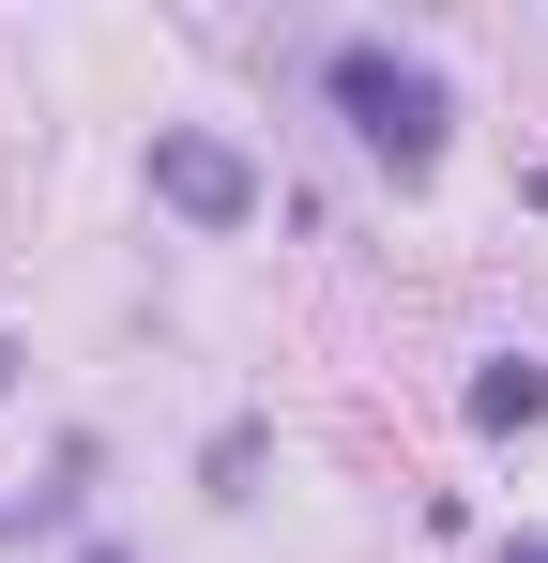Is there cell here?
<instances>
[{"mask_svg":"<svg viewBox=\"0 0 548 563\" xmlns=\"http://www.w3.org/2000/svg\"><path fill=\"white\" fill-rule=\"evenodd\" d=\"M503 563H548V533H518V549H503Z\"/></svg>","mask_w":548,"mask_h":563,"instance_id":"277c9868","label":"cell"},{"mask_svg":"<svg viewBox=\"0 0 548 563\" xmlns=\"http://www.w3.org/2000/svg\"><path fill=\"white\" fill-rule=\"evenodd\" d=\"M320 92H336V122H351L396 184L442 168V122H457V107H442V77H427L396 31H336V46H320Z\"/></svg>","mask_w":548,"mask_h":563,"instance_id":"6da1fadb","label":"cell"},{"mask_svg":"<svg viewBox=\"0 0 548 563\" xmlns=\"http://www.w3.org/2000/svg\"><path fill=\"white\" fill-rule=\"evenodd\" d=\"M77 563H122V549H77Z\"/></svg>","mask_w":548,"mask_h":563,"instance_id":"5b68a950","label":"cell"},{"mask_svg":"<svg viewBox=\"0 0 548 563\" xmlns=\"http://www.w3.org/2000/svg\"><path fill=\"white\" fill-rule=\"evenodd\" d=\"M153 198H168L183 229H260V153L244 137H213V122H153Z\"/></svg>","mask_w":548,"mask_h":563,"instance_id":"7a4b0ae2","label":"cell"},{"mask_svg":"<svg viewBox=\"0 0 548 563\" xmlns=\"http://www.w3.org/2000/svg\"><path fill=\"white\" fill-rule=\"evenodd\" d=\"M0 380H15V351H0Z\"/></svg>","mask_w":548,"mask_h":563,"instance_id":"8992f818","label":"cell"},{"mask_svg":"<svg viewBox=\"0 0 548 563\" xmlns=\"http://www.w3.org/2000/svg\"><path fill=\"white\" fill-rule=\"evenodd\" d=\"M472 427H487V442H518V427H548V366H534V351L472 366Z\"/></svg>","mask_w":548,"mask_h":563,"instance_id":"3957f363","label":"cell"}]
</instances>
